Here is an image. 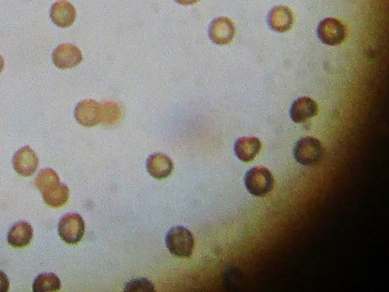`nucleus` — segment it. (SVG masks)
Segmentation results:
<instances>
[{
	"label": "nucleus",
	"mask_w": 389,
	"mask_h": 292,
	"mask_svg": "<svg viewBox=\"0 0 389 292\" xmlns=\"http://www.w3.org/2000/svg\"><path fill=\"white\" fill-rule=\"evenodd\" d=\"M166 244L172 255L180 258H189L193 255L194 240L190 230L184 227H174L168 232Z\"/></svg>",
	"instance_id": "1"
},
{
	"label": "nucleus",
	"mask_w": 389,
	"mask_h": 292,
	"mask_svg": "<svg viewBox=\"0 0 389 292\" xmlns=\"http://www.w3.org/2000/svg\"><path fill=\"white\" fill-rule=\"evenodd\" d=\"M323 154L321 142L312 137L301 139L294 148V157L296 161L306 167L315 166L321 162Z\"/></svg>",
	"instance_id": "2"
},
{
	"label": "nucleus",
	"mask_w": 389,
	"mask_h": 292,
	"mask_svg": "<svg viewBox=\"0 0 389 292\" xmlns=\"http://www.w3.org/2000/svg\"><path fill=\"white\" fill-rule=\"evenodd\" d=\"M244 184L249 193L256 197H265L274 189L275 179L267 168L256 167L246 173Z\"/></svg>",
	"instance_id": "3"
},
{
	"label": "nucleus",
	"mask_w": 389,
	"mask_h": 292,
	"mask_svg": "<svg viewBox=\"0 0 389 292\" xmlns=\"http://www.w3.org/2000/svg\"><path fill=\"white\" fill-rule=\"evenodd\" d=\"M59 235L65 243L77 244L85 233V222L77 213H70L61 218L59 223Z\"/></svg>",
	"instance_id": "4"
},
{
	"label": "nucleus",
	"mask_w": 389,
	"mask_h": 292,
	"mask_svg": "<svg viewBox=\"0 0 389 292\" xmlns=\"http://www.w3.org/2000/svg\"><path fill=\"white\" fill-rule=\"evenodd\" d=\"M317 35L322 43L337 46L345 42L346 28L345 23L335 18H327L319 23Z\"/></svg>",
	"instance_id": "5"
},
{
	"label": "nucleus",
	"mask_w": 389,
	"mask_h": 292,
	"mask_svg": "<svg viewBox=\"0 0 389 292\" xmlns=\"http://www.w3.org/2000/svg\"><path fill=\"white\" fill-rule=\"evenodd\" d=\"M75 119L80 125L91 128L101 124L103 119V104L92 99H86L76 106Z\"/></svg>",
	"instance_id": "6"
},
{
	"label": "nucleus",
	"mask_w": 389,
	"mask_h": 292,
	"mask_svg": "<svg viewBox=\"0 0 389 292\" xmlns=\"http://www.w3.org/2000/svg\"><path fill=\"white\" fill-rule=\"evenodd\" d=\"M52 58L57 68L60 70H70L82 63L83 55L75 45L61 44L54 50Z\"/></svg>",
	"instance_id": "7"
},
{
	"label": "nucleus",
	"mask_w": 389,
	"mask_h": 292,
	"mask_svg": "<svg viewBox=\"0 0 389 292\" xmlns=\"http://www.w3.org/2000/svg\"><path fill=\"white\" fill-rule=\"evenodd\" d=\"M38 158L30 147L26 146L16 152L13 157V167L22 177H32L38 168Z\"/></svg>",
	"instance_id": "8"
},
{
	"label": "nucleus",
	"mask_w": 389,
	"mask_h": 292,
	"mask_svg": "<svg viewBox=\"0 0 389 292\" xmlns=\"http://www.w3.org/2000/svg\"><path fill=\"white\" fill-rule=\"evenodd\" d=\"M236 37V27L230 19L221 17L211 23L210 37L213 43L228 45Z\"/></svg>",
	"instance_id": "9"
},
{
	"label": "nucleus",
	"mask_w": 389,
	"mask_h": 292,
	"mask_svg": "<svg viewBox=\"0 0 389 292\" xmlns=\"http://www.w3.org/2000/svg\"><path fill=\"white\" fill-rule=\"evenodd\" d=\"M50 17L52 22L63 28H70L74 23L77 13L75 7L70 2L63 1L54 2L50 10Z\"/></svg>",
	"instance_id": "10"
},
{
	"label": "nucleus",
	"mask_w": 389,
	"mask_h": 292,
	"mask_svg": "<svg viewBox=\"0 0 389 292\" xmlns=\"http://www.w3.org/2000/svg\"><path fill=\"white\" fill-rule=\"evenodd\" d=\"M270 28L277 32H287L293 28L294 14L286 6H277L272 8L268 17Z\"/></svg>",
	"instance_id": "11"
},
{
	"label": "nucleus",
	"mask_w": 389,
	"mask_h": 292,
	"mask_svg": "<svg viewBox=\"0 0 389 292\" xmlns=\"http://www.w3.org/2000/svg\"><path fill=\"white\" fill-rule=\"evenodd\" d=\"M319 113V106L314 99L303 97L296 99L290 109L291 119L295 123H303L314 118Z\"/></svg>",
	"instance_id": "12"
},
{
	"label": "nucleus",
	"mask_w": 389,
	"mask_h": 292,
	"mask_svg": "<svg viewBox=\"0 0 389 292\" xmlns=\"http://www.w3.org/2000/svg\"><path fill=\"white\" fill-rule=\"evenodd\" d=\"M149 175L156 179H168L173 172V163L166 154L157 153L150 156L146 163Z\"/></svg>",
	"instance_id": "13"
},
{
	"label": "nucleus",
	"mask_w": 389,
	"mask_h": 292,
	"mask_svg": "<svg viewBox=\"0 0 389 292\" xmlns=\"http://www.w3.org/2000/svg\"><path fill=\"white\" fill-rule=\"evenodd\" d=\"M261 148L262 144L257 137H241L235 144L234 150L239 160L248 163L255 160Z\"/></svg>",
	"instance_id": "14"
},
{
	"label": "nucleus",
	"mask_w": 389,
	"mask_h": 292,
	"mask_svg": "<svg viewBox=\"0 0 389 292\" xmlns=\"http://www.w3.org/2000/svg\"><path fill=\"white\" fill-rule=\"evenodd\" d=\"M33 238V230L30 223L22 222L17 223L8 233L7 241L11 246L23 249L28 246Z\"/></svg>",
	"instance_id": "15"
},
{
	"label": "nucleus",
	"mask_w": 389,
	"mask_h": 292,
	"mask_svg": "<svg viewBox=\"0 0 389 292\" xmlns=\"http://www.w3.org/2000/svg\"><path fill=\"white\" fill-rule=\"evenodd\" d=\"M43 200L51 208H61L68 203L70 198V190L65 184H59L43 193Z\"/></svg>",
	"instance_id": "16"
},
{
	"label": "nucleus",
	"mask_w": 389,
	"mask_h": 292,
	"mask_svg": "<svg viewBox=\"0 0 389 292\" xmlns=\"http://www.w3.org/2000/svg\"><path fill=\"white\" fill-rule=\"evenodd\" d=\"M61 281L54 274H43L38 276L33 282L34 292H54L61 289Z\"/></svg>",
	"instance_id": "17"
},
{
	"label": "nucleus",
	"mask_w": 389,
	"mask_h": 292,
	"mask_svg": "<svg viewBox=\"0 0 389 292\" xmlns=\"http://www.w3.org/2000/svg\"><path fill=\"white\" fill-rule=\"evenodd\" d=\"M59 184H60V177H59L58 173L52 168L42 170L41 172L38 173L37 179H35V185L41 193Z\"/></svg>",
	"instance_id": "18"
},
{
	"label": "nucleus",
	"mask_w": 389,
	"mask_h": 292,
	"mask_svg": "<svg viewBox=\"0 0 389 292\" xmlns=\"http://www.w3.org/2000/svg\"><path fill=\"white\" fill-rule=\"evenodd\" d=\"M101 104H103L101 124L104 126L115 125L122 116V110H121L119 104L111 103V101H106Z\"/></svg>",
	"instance_id": "19"
},
{
	"label": "nucleus",
	"mask_w": 389,
	"mask_h": 292,
	"mask_svg": "<svg viewBox=\"0 0 389 292\" xmlns=\"http://www.w3.org/2000/svg\"><path fill=\"white\" fill-rule=\"evenodd\" d=\"M154 291H155V289H154L153 284L146 279L134 280V281L129 282L125 287V291L127 292Z\"/></svg>",
	"instance_id": "20"
},
{
	"label": "nucleus",
	"mask_w": 389,
	"mask_h": 292,
	"mask_svg": "<svg viewBox=\"0 0 389 292\" xmlns=\"http://www.w3.org/2000/svg\"><path fill=\"white\" fill-rule=\"evenodd\" d=\"M9 289V280L2 271H0V292H6Z\"/></svg>",
	"instance_id": "21"
},
{
	"label": "nucleus",
	"mask_w": 389,
	"mask_h": 292,
	"mask_svg": "<svg viewBox=\"0 0 389 292\" xmlns=\"http://www.w3.org/2000/svg\"><path fill=\"white\" fill-rule=\"evenodd\" d=\"M175 1L181 4V6H194V4L198 3L200 0H175Z\"/></svg>",
	"instance_id": "22"
},
{
	"label": "nucleus",
	"mask_w": 389,
	"mask_h": 292,
	"mask_svg": "<svg viewBox=\"0 0 389 292\" xmlns=\"http://www.w3.org/2000/svg\"><path fill=\"white\" fill-rule=\"evenodd\" d=\"M3 68H4V60L3 58H2L1 56H0V73L2 72Z\"/></svg>",
	"instance_id": "23"
}]
</instances>
